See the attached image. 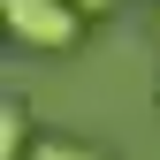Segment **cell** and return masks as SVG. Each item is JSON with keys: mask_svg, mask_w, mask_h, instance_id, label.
Listing matches in <instances>:
<instances>
[{"mask_svg": "<svg viewBox=\"0 0 160 160\" xmlns=\"http://www.w3.org/2000/svg\"><path fill=\"white\" fill-rule=\"evenodd\" d=\"M0 15H8V31L23 38V46H38V53H61V46L84 38V15H76L69 0H0Z\"/></svg>", "mask_w": 160, "mask_h": 160, "instance_id": "obj_1", "label": "cell"}, {"mask_svg": "<svg viewBox=\"0 0 160 160\" xmlns=\"http://www.w3.org/2000/svg\"><path fill=\"white\" fill-rule=\"evenodd\" d=\"M0 160H31V114H23V99H0Z\"/></svg>", "mask_w": 160, "mask_h": 160, "instance_id": "obj_2", "label": "cell"}, {"mask_svg": "<svg viewBox=\"0 0 160 160\" xmlns=\"http://www.w3.org/2000/svg\"><path fill=\"white\" fill-rule=\"evenodd\" d=\"M31 160H107V152H99V145H76V137H38Z\"/></svg>", "mask_w": 160, "mask_h": 160, "instance_id": "obj_3", "label": "cell"}, {"mask_svg": "<svg viewBox=\"0 0 160 160\" xmlns=\"http://www.w3.org/2000/svg\"><path fill=\"white\" fill-rule=\"evenodd\" d=\"M69 8H76V15H99V8H114V0H69Z\"/></svg>", "mask_w": 160, "mask_h": 160, "instance_id": "obj_4", "label": "cell"}]
</instances>
